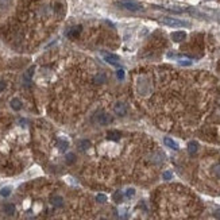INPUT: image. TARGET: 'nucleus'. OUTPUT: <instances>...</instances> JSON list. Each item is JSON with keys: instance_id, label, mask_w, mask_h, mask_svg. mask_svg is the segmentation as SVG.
<instances>
[{"instance_id": "f257e3e1", "label": "nucleus", "mask_w": 220, "mask_h": 220, "mask_svg": "<svg viewBox=\"0 0 220 220\" xmlns=\"http://www.w3.org/2000/svg\"><path fill=\"white\" fill-rule=\"evenodd\" d=\"M118 4L122 8H124V10H127V11H131V12H141V11L145 10L141 3L134 1V0H120Z\"/></svg>"}, {"instance_id": "f03ea898", "label": "nucleus", "mask_w": 220, "mask_h": 220, "mask_svg": "<svg viewBox=\"0 0 220 220\" xmlns=\"http://www.w3.org/2000/svg\"><path fill=\"white\" fill-rule=\"evenodd\" d=\"M161 22L166 26H170V27H186V26H189V22L176 19V18H162Z\"/></svg>"}, {"instance_id": "7ed1b4c3", "label": "nucleus", "mask_w": 220, "mask_h": 220, "mask_svg": "<svg viewBox=\"0 0 220 220\" xmlns=\"http://www.w3.org/2000/svg\"><path fill=\"white\" fill-rule=\"evenodd\" d=\"M96 122L99 123V124H101V126H107V124H110L111 122H112V118H111L108 114H106V112H101V114H99L96 115Z\"/></svg>"}, {"instance_id": "20e7f679", "label": "nucleus", "mask_w": 220, "mask_h": 220, "mask_svg": "<svg viewBox=\"0 0 220 220\" xmlns=\"http://www.w3.org/2000/svg\"><path fill=\"white\" fill-rule=\"evenodd\" d=\"M103 57L106 59L107 62L110 65H114V66H119V62H118V57L116 55H112V54H107V53H103Z\"/></svg>"}, {"instance_id": "39448f33", "label": "nucleus", "mask_w": 220, "mask_h": 220, "mask_svg": "<svg viewBox=\"0 0 220 220\" xmlns=\"http://www.w3.org/2000/svg\"><path fill=\"white\" fill-rule=\"evenodd\" d=\"M186 38V34L184 31H174L172 32V39L174 42H181V41H184Z\"/></svg>"}, {"instance_id": "423d86ee", "label": "nucleus", "mask_w": 220, "mask_h": 220, "mask_svg": "<svg viewBox=\"0 0 220 220\" xmlns=\"http://www.w3.org/2000/svg\"><path fill=\"white\" fill-rule=\"evenodd\" d=\"M115 114L119 115V116H124L126 115V104H123V103H118L116 106H115Z\"/></svg>"}, {"instance_id": "0eeeda50", "label": "nucleus", "mask_w": 220, "mask_h": 220, "mask_svg": "<svg viewBox=\"0 0 220 220\" xmlns=\"http://www.w3.org/2000/svg\"><path fill=\"white\" fill-rule=\"evenodd\" d=\"M120 137H122V134L119 132V131H108L107 132V138L110 141H119Z\"/></svg>"}, {"instance_id": "6e6552de", "label": "nucleus", "mask_w": 220, "mask_h": 220, "mask_svg": "<svg viewBox=\"0 0 220 220\" xmlns=\"http://www.w3.org/2000/svg\"><path fill=\"white\" fill-rule=\"evenodd\" d=\"M50 203L54 205V207H62L63 205V200L61 196H53L50 199Z\"/></svg>"}, {"instance_id": "1a4fd4ad", "label": "nucleus", "mask_w": 220, "mask_h": 220, "mask_svg": "<svg viewBox=\"0 0 220 220\" xmlns=\"http://www.w3.org/2000/svg\"><path fill=\"white\" fill-rule=\"evenodd\" d=\"M163 142H165V145L168 146V147H170V149L178 150V145H177L173 139H170V138H165V139H163Z\"/></svg>"}, {"instance_id": "9d476101", "label": "nucleus", "mask_w": 220, "mask_h": 220, "mask_svg": "<svg viewBox=\"0 0 220 220\" xmlns=\"http://www.w3.org/2000/svg\"><path fill=\"white\" fill-rule=\"evenodd\" d=\"M80 32H81V26H77V27H73L70 31L68 32V37H69V38H76Z\"/></svg>"}, {"instance_id": "9b49d317", "label": "nucleus", "mask_w": 220, "mask_h": 220, "mask_svg": "<svg viewBox=\"0 0 220 220\" xmlns=\"http://www.w3.org/2000/svg\"><path fill=\"white\" fill-rule=\"evenodd\" d=\"M11 107H12V110L19 111L20 108H22V101H20V100H19L18 97L12 99V100H11Z\"/></svg>"}, {"instance_id": "f8f14e48", "label": "nucleus", "mask_w": 220, "mask_h": 220, "mask_svg": "<svg viewBox=\"0 0 220 220\" xmlns=\"http://www.w3.org/2000/svg\"><path fill=\"white\" fill-rule=\"evenodd\" d=\"M4 212L7 213V215H10V216H12V215L15 213V205L14 204H6L4 205Z\"/></svg>"}, {"instance_id": "ddd939ff", "label": "nucleus", "mask_w": 220, "mask_h": 220, "mask_svg": "<svg viewBox=\"0 0 220 220\" xmlns=\"http://www.w3.org/2000/svg\"><path fill=\"white\" fill-rule=\"evenodd\" d=\"M197 149H199V143L197 142H190L188 145V150L190 154H194L197 151Z\"/></svg>"}, {"instance_id": "4468645a", "label": "nucleus", "mask_w": 220, "mask_h": 220, "mask_svg": "<svg viewBox=\"0 0 220 220\" xmlns=\"http://www.w3.org/2000/svg\"><path fill=\"white\" fill-rule=\"evenodd\" d=\"M79 147L81 150H88L90 147V142L87 141V139H83V141L79 142Z\"/></svg>"}, {"instance_id": "2eb2a0df", "label": "nucleus", "mask_w": 220, "mask_h": 220, "mask_svg": "<svg viewBox=\"0 0 220 220\" xmlns=\"http://www.w3.org/2000/svg\"><path fill=\"white\" fill-rule=\"evenodd\" d=\"M11 186H4V188L0 189V196H3V197H8L10 194H11Z\"/></svg>"}, {"instance_id": "dca6fc26", "label": "nucleus", "mask_w": 220, "mask_h": 220, "mask_svg": "<svg viewBox=\"0 0 220 220\" xmlns=\"http://www.w3.org/2000/svg\"><path fill=\"white\" fill-rule=\"evenodd\" d=\"M68 146H69V143H68L66 141H63V139H59L58 141V147L61 151H65V150L68 149Z\"/></svg>"}, {"instance_id": "f3484780", "label": "nucleus", "mask_w": 220, "mask_h": 220, "mask_svg": "<svg viewBox=\"0 0 220 220\" xmlns=\"http://www.w3.org/2000/svg\"><path fill=\"white\" fill-rule=\"evenodd\" d=\"M112 199H114V201L115 203H120V201L123 200V193L122 192H115L114 193V196H112Z\"/></svg>"}, {"instance_id": "a211bd4d", "label": "nucleus", "mask_w": 220, "mask_h": 220, "mask_svg": "<svg viewBox=\"0 0 220 220\" xmlns=\"http://www.w3.org/2000/svg\"><path fill=\"white\" fill-rule=\"evenodd\" d=\"M93 81L96 84H101V83H104V81H106V76L104 74H96L93 77Z\"/></svg>"}, {"instance_id": "6ab92c4d", "label": "nucleus", "mask_w": 220, "mask_h": 220, "mask_svg": "<svg viewBox=\"0 0 220 220\" xmlns=\"http://www.w3.org/2000/svg\"><path fill=\"white\" fill-rule=\"evenodd\" d=\"M66 162L68 163H73V162H76V155L73 153H69L66 154Z\"/></svg>"}, {"instance_id": "aec40b11", "label": "nucleus", "mask_w": 220, "mask_h": 220, "mask_svg": "<svg viewBox=\"0 0 220 220\" xmlns=\"http://www.w3.org/2000/svg\"><path fill=\"white\" fill-rule=\"evenodd\" d=\"M96 200H97L99 203H106V201H107V196H106V194H103V193H100V194H97V196H96Z\"/></svg>"}, {"instance_id": "412c9836", "label": "nucleus", "mask_w": 220, "mask_h": 220, "mask_svg": "<svg viewBox=\"0 0 220 220\" xmlns=\"http://www.w3.org/2000/svg\"><path fill=\"white\" fill-rule=\"evenodd\" d=\"M134 194H135V190H134L132 188H128V189L126 190V196H127V197H132Z\"/></svg>"}, {"instance_id": "4be33fe9", "label": "nucleus", "mask_w": 220, "mask_h": 220, "mask_svg": "<svg viewBox=\"0 0 220 220\" xmlns=\"http://www.w3.org/2000/svg\"><path fill=\"white\" fill-rule=\"evenodd\" d=\"M213 173L216 174L217 177H220V163H219V165H216L215 168H213Z\"/></svg>"}, {"instance_id": "5701e85b", "label": "nucleus", "mask_w": 220, "mask_h": 220, "mask_svg": "<svg viewBox=\"0 0 220 220\" xmlns=\"http://www.w3.org/2000/svg\"><path fill=\"white\" fill-rule=\"evenodd\" d=\"M116 74H118V79L119 80H123V77H124V70H123V69H119Z\"/></svg>"}, {"instance_id": "b1692460", "label": "nucleus", "mask_w": 220, "mask_h": 220, "mask_svg": "<svg viewBox=\"0 0 220 220\" xmlns=\"http://www.w3.org/2000/svg\"><path fill=\"white\" fill-rule=\"evenodd\" d=\"M170 178H172V173H170V172H165V173H163V180H170Z\"/></svg>"}, {"instance_id": "393cba45", "label": "nucleus", "mask_w": 220, "mask_h": 220, "mask_svg": "<svg viewBox=\"0 0 220 220\" xmlns=\"http://www.w3.org/2000/svg\"><path fill=\"white\" fill-rule=\"evenodd\" d=\"M180 65H184V66H189V65H192L190 61H180Z\"/></svg>"}, {"instance_id": "a878e982", "label": "nucleus", "mask_w": 220, "mask_h": 220, "mask_svg": "<svg viewBox=\"0 0 220 220\" xmlns=\"http://www.w3.org/2000/svg\"><path fill=\"white\" fill-rule=\"evenodd\" d=\"M6 87H7V85H6V83H3V81H0V92H3V90L6 89Z\"/></svg>"}, {"instance_id": "bb28decb", "label": "nucleus", "mask_w": 220, "mask_h": 220, "mask_svg": "<svg viewBox=\"0 0 220 220\" xmlns=\"http://www.w3.org/2000/svg\"><path fill=\"white\" fill-rule=\"evenodd\" d=\"M213 216H215V217H216V219H217V220H220V209H217V211H216V212H215V213H213Z\"/></svg>"}, {"instance_id": "cd10ccee", "label": "nucleus", "mask_w": 220, "mask_h": 220, "mask_svg": "<svg viewBox=\"0 0 220 220\" xmlns=\"http://www.w3.org/2000/svg\"><path fill=\"white\" fill-rule=\"evenodd\" d=\"M34 69H35V68H34V66H31V68H30V70H28V73H27V76H28V77H31V76H32V73H34Z\"/></svg>"}, {"instance_id": "c85d7f7f", "label": "nucleus", "mask_w": 220, "mask_h": 220, "mask_svg": "<svg viewBox=\"0 0 220 220\" xmlns=\"http://www.w3.org/2000/svg\"><path fill=\"white\" fill-rule=\"evenodd\" d=\"M100 220H106V219H100Z\"/></svg>"}]
</instances>
